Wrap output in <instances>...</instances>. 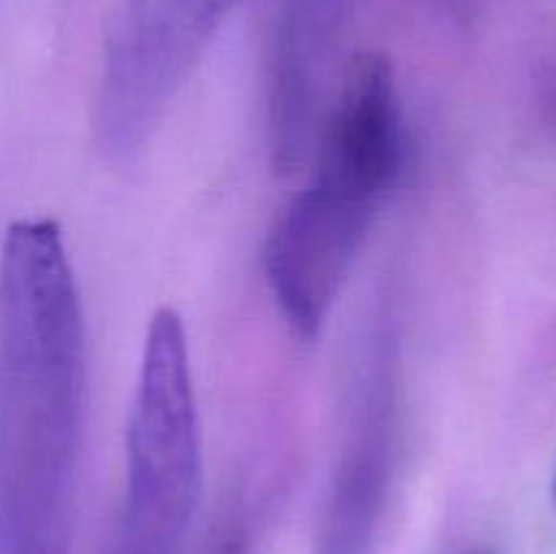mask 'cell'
Wrapping results in <instances>:
<instances>
[{"label":"cell","instance_id":"cell-6","mask_svg":"<svg viewBox=\"0 0 556 554\" xmlns=\"http://www.w3.org/2000/svg\"><path fill=\"white\" fill-rule=\"evenodd\" d=\"M210 554H248V543H244L242 530H226L210 549Z\"/></svg>","mask_w":556,"mask_h":554},{"label":"cell","instance_id":"cell-2","mask_svg":"<svg viewBox=\"0 0 556 554\" xmlns=\"http://www.w3.org/2000/svg\"><path fill=\"white\" fill-rule=\"evenodd\" d=\"M313 168L266 239L264 269L291 329L313 340L340 299L405 161L400 87L389 58L362 52L329 103Z\"/></svg>","mask_w":556,"mask_h":554},{"label":"cell","instance_id":"cell-1","mask_svg":"<svg viewBox=\"0 0 556 554\" xmlns=\"http://www.w3.org/2000/svg\"><path fill=\"white\" fill-rule=\"evenodd\" d=\"M85 318L63 228L0 248V554H65L85 427Z\"/></svg>","mask_w":556,"mask_h":554},{"label":"cell","instance_id":"cell-4","mask_svg":"<svg viewBox=\"0 0 556 554\" xmlns=\"http://www.w3.org/2000/svg\"><path fill=\"white\" fill-rule=\"evenodd\" d=\"M239 0H125L106 43L96 101L98 144L139 155Z\"/></svg>","mask_w":556,"mask_h":554},{"label":"cell","instance_id":"cell-5","mask_svg":"<svg viewBox=\"0 0 556 554\" xmlns=\"http://www.w3.org/2000/svg\"><path fill=\"white\" fill-rule=\"evenodd\" d=\"M400 456V340L375 318L345 389L315 554H369L383 525Z\"/></svg>","mask_w":556,"mask_h":554},{"label":"cell","instance_id":"cell-3","mask_svg":"<svg viewBox=\"0 0 556 554\" xmlns=\"http://www.w3.org/2000/svg\"><path fill=\"white\" fill-rule=\"evenodd\" d=\"M204 487L199 400L177 310L150 318L125 432V498L112 554H185Z\"/></svg>","mask_w":556,"mask_h":554},{"label":"cell","instance_id":"cell-7","mask_svg":"<svg viewBox=\"0 0 556 554\" xmlns=\"http://www.w3.org/2000/svg\"><path fill=\"white\" fill-rule=\"evenodd\" d=\"M552 492H554V508H556V476H554V489H552Z\"/></svg>","mask_w":556,"mask_h":554}]
</instances>
